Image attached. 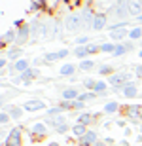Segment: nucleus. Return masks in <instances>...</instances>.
Listing matches in <instances>:
<instances>
[{"label": "nucleus", "mask_w": 142, "mask_h": 146, "mask_svg": "<svg viewBox=\"0 0 142 146\" xmlns=\"http://www.w3.org/2000/svg\"><path fill=\"white\" fill-rule=\"evenodd\" d=\"M74 53H76V57H85V55H89V49L83 48V46H78Z\"/></svg>", "instance_id": "nucleus-16"}, {"label": "nucleus", "mask_w": 142, "mask_h": 146, "mask_svg": "<svg viewBox=\"0 0 142 146\" xmlns=\"http://www.w3.org/2000/svg\"><path fill=\"white\" fill-rule=\"evenodd\" d=\"M95 141H97V133H95V131H87V133L83 135V142H85V144H93Z\"/></svg>", "instance_id": "nucleus-10"}, {"label": "nucleus", "mask_w": 142, "mask_h": 146, "mask_svg": "<svg viewBox=\"0 0 142 146\" xmlns=\"http://www.w3.org/2000/svg\"><path fill=\"white\" fill-rule=\"evenodd\" d=\"M89 42V38L87 36H82V38H78V44H80V46H82V44H87Z\"/></svg>", "instance_id": "nucleus-31"}, {"label": "nucleus", "mask_w": 142, "mask_h": 146, "mask_svg": "<svg viewBox=\"0 0 142 146\" xmlns=\"http://www.w3.org/2000/svg\"><path fill=\"white\" fill-rule=\"evenodd\" d=\"M66 27H68V31H78L82 27V15H68L66 17Z\"/></svg>", "instance_id": "nucleus-2"}, {"label": "nucleus", "mask_w": 142, "mask_h": 146, "mask_svg": "<svg viewBox=\"0 0 142 146\" xmlns=\"http://www.w3.org/2000/svg\"><path fill=\"white\" fill-rule=\"evenodd\" d=\"M23 106H25L27 112H36V110L44 108V101H40V99H32V101H27Z\"/></svg>", "instance_id": "nucleus-3"}, {"label": "nucleus", "mask_w": 142, "mask_h": 146, "mask_svg": "<svg viewBox=\"0 0 142 146\" xmlns=\"http://www.w3.org/2000/svg\"><path fill=\"white\" fill-rule=\"evenodd\" d=\"M95 95L93 93H83V95H80V97H78V101H82V103H85V101H89V99H93Z\"/></svg>", "instance_id": "nucleus-25"}, {"label": "nucleus", "mask_w": 142, "mask_h": 146, "mask_svg": "<svg viewBox=\"0 0 142 146\" xmlns=\"http://www.w3.org/2000/svg\"><path fill=\"white\" fill-rule=\"evenodd\" d=\"M140 57H142V49H140Z\"/></svg>", "instance_id": "nucleus-37"}, {"label": "nucleus", "mask_w": 142, "mask_h": 146, "mask_svg": "<svg viewBox=\"0 0 142 146\" xmlns=\"http://www.w3.org/2000/svg\"><path fill=\"white\" fill-rule=\"evenodd\" d=\"M93 89L95 91H104V89H106V82H95Z\"/></svg>", "instance_id": "nucleus-21"}, {"label": "nucleus", "mask_w": 142, "mask_h": 146, "mask_svg": "<svg viewBox=\"0 0 142 146\" xmlns=\"http://www.w3.org/2000/svg\"><path fill=\"white\" fill-rule=\"evenodd\" d=\"M2 104H4V97H0V106H2Z\"/></svg>", "instance_id": "nucleus-34"}, {"label": "nucleus", "mask_w": 142, "mask_h": 146, "mask_svg": "<svg viewBox=\"0 0 142 146\" xmlns=\"http://www.w3.org/2000/svg\"><path fill=\"white\" fill-rule=\"evenodd\" d=\"M140 46H142V44H140Z\"/></svg>", "instance_id": "nucleus-38"}, {"label": "nucleus", "mask_w": 142, "mask_h": 146, "mask_svg": "<svg viewBox=\"0 0 142 146\" xmlns=\"http://www.w3.org/2000/svg\"><path fill=\"white\" fill-rule=\"evenodd\" d=\"M57 131L65 133V131H68V125H66V123H59V125H57Z\"/></svg>", "instance_id": "nucleus-28"}, {"label": "nucleus", "mask_w": 142, "mask_h": 146, "mask_svg": "<svg viewBox=\"0 0 142 146\" xmlns=\"http://www.w3.org/2000/svg\"><path fill=\"white\" fill-rule=\"evenodd\" d=\"M19 141H21V131H19V129H11L10 139H8V144H10V146H17Z\"/></svg>", "instance_id": "nucleus-6"}, {"label": "nucleus", "mask_w": 142, "mask_h": 146, "mask_svg": "<svg viewBox=\"0 0 142 146\" xmlns=\"http://www.w3.org/2000/svg\"><path fill=\"white\" fill-rule=\"evenodd\" d=\"M137 74H138V78H142V65L137 68Z\"/></svg>", "instance_id": "nucleus-32"}, {"label": "nucleus", "mask_w": 142, "mask_h": 146, "mask_svg": "<svg viewBox=\"0 0 142 146\" xmlns=\"http://www.w3.org/2000/svg\"><path fill=\"white\" fill-rule=\"evenodd\" d=\"M30 131H32V133H40V135H42V133H46V125L44 123H36V125H32V127H30Z\"/></svg>", "instance_id": "nucleus-18"}, {"label": "nucleus", "mask_w": 142, "mask_h": 146, "mask_svg": "<svg viewBox=\"0 0 142 146\" xmlns=\"http://www.w3.org/2000/svg\"><path fill=\"white\" fill-rule=\"evenodd\" d=\"M121 93H123L125 97H135V95H137V87L133 86V84H127L125 87H121Z\"/></svg>", "instance_id": "nucleus-9"}, {"label": "nucleus", "mask_w": 142, "mask_h": 146, "mask_svg": "<svg viewBox=\"0 0 142 146\" xmlns=\"http://www.w3.org/2000/svg\"><path fill=\"white\" fill-rule=\"evenodd\" d=\"M138 23H142V15H138Z\"/></svg>", "instance_id": "nucleus-36"}, {"label": "nucleus", "mask_w": 142, "mask_h": 146, "mask_svg": "<svg viewBox=\"0 0 142 146\" xmlns=\"http://www.w3.org/2000/svg\"><path fill=\"white\" fill-rule=\"evenodd\" d=\"M78 121L82 125H87V123H91L93 121V114H82L80 118H78Z\"/></svg>", "instance_id": "nucleus-14"}, {"label": "nucleus", "mask_w": 142, "mask_h": 146, "mask_svg": "<svg viewBox=\"0 0 142 146\" xmlns=\"http://www.w3.org/2000/svg\"><path fill=\"white\" fill-rule=\"evenodd\" d=\"M118 106H120V104L114 103V101H112V103H106V106H104V112H116V110H118Z\"/></svg>", "instance_id": "nucleus-20"}, {"label": "nucleus", "mask_w": 142, "mask_h": 146, "mask_svg": "<svg viewBox=\"0 0 142 146\" xmlns=\"http://www.w3.org/2000/svg\"><path fill=\"white\" fill-rule=\"evenodd\" d=\"M106 15L104 13H98V15H95V19H93V31H102L104 29V25H106Z\"/></svg>", "instance_id": "nucleus-5"}, {"label": "nucleus", "mask_w": 142, "mask_h": 146, "mask_svg": "<svg viewBox=\"0 0 142 146\" xmlns=\"http://www.w3.org/2000/svg\"><path fill=\"white\" fill-rule=\"evenodd\" d=\"M108 82L116 87H125L127 84H129V74H114Z\"/></svg>", "instance_id": "nucleus-1"}, {"label": "nucleus", "mask_w": 142, "mask_h": 146, "mask_svg": "<svg viewBox=\"0 0 142 146\" xmlns=\"http://www.w3.org/2000/svg\"><path fill=\"white\" fill-rule=\"evenodd\" d=\"M59 59V53L55 51V53H48L46 55V63H53V61H57Z\"/></svg>", "instance_id": "nucleus-22"}, {"label": "nucleus", "mask_w": 142, "mask_h": 146, "mask_svg": "<svg viewBox=\"0 0 142 146\" xmlns=\"http://www.w3.org/2000/svg\"><path fill=\"white\" fill-rule=\"evenodd\" d=\"M36 76H38V70H30V68H28L27 72H23L21 80H23V82H30L32 78H36Z\"/></svg>", "instance_id": "nucleus-11"}, {"label": "nucleus", "mask_w": 142, "mask_h": 146, "mask_svg": "<svg viewBox=\"0 0 142 146\" xmlns=\"http://www.w3.org/2000/svg\"><path fill=\"white\" fill-rule=\"evenodd\" d=\"M127 51V48L123 46V44H120V46H116V51H114V55H123Z\"/></svg>", "instance_id": "nucleus-23"}, {"label": "nucleus", "mask_w": 142, "mask_h": 146, "mask_svg": "<svg viewBox=\"0 0 142 146\" xmlns=\"http://www.w3.org/2000/svg\"><path fill=\"white\" fill-rule=\"evenodd\" d=\"M4 66H6V61H4V59H0V68H4Z\"/></svg>", "instance_id": "nucleus-33"}, {"label": "nucleus", "mask_w": 142, "mask_h": 146, "mask_svg": "<svg viewBox=\"0 0 142 146\" xmlns=\"http://www.w3.org/2000/svg\"><path fill=\"white\" fill-rule=\"evenodd\" d=\"M11 116H13V118H19V116H21V110H19V108H13V110H11Z\"/></svg>", "instance_id": "nucleus-30"}, {"label": "nucleus", "mask_w": 142, "mask_h": 146, "mask_svg": "<svg viewBox=\"0 0 142 146\" xmlns=\"http://www.w3.org/2000/svg\"><path fill=\"white\" fill-rule=\"evenodd\" d=\"M59 112H63V108H51V110H48V116H57Z\"/></svg>", "instance_id": "nucleus-27"}, {"label": "nucleus", "mask_w": 142, "mask_h": 146, "mask_svg": "<svg viewBox=\"0 0 142 146\" xmlns=\"http://www.w3.org/2000/svg\"><path fill=\"white\" fill-rule=\"evenodd\" d=\"M78 97H80V93H78V89H74V87H68V89H65V91H63V99H65L66 103L78 101Z\"/></svg>", "instance_id": "nucleus-4"}, {"label": "nucleus", "mask_w": 142, "mask_h": 146, "mask_svg": "<svg viewBox=\"0 0 142 146\" xmlns=\"http://www.w3.org/2000/svg\"><path fill=\"white\" fill-rule=\"evenodd\" d=\"M74 70H76V66H74V65H63L61 74H63V76H72V74H74Z\"/></svg>", "instance_id": "nucleus-13"}, {"label": "nucleus", "mask_w": 142, "mask_h": 146, "mask_svg": "<svg viewBox=\"0 0 142 146\" xmlns=\"http://www.w3.org/2000/svg\"><path fill=\"white\" fill-rule=\"evenodd\" d=\"M93 66H95V61H82L80 63V68L82 70H91Z\"/></svg>", "instance_id": "nucleus-17"}, {"label": "nucleus", "mask_w": 142, "mask_h": 146, "mask_svg": "<svg viewBox=\"0 0 142 146\" xmlns=\"http://www.w3.org/2000/svg\"><path fill=\"white\" fill-rule=\"evenodd\" d=\"M10 121V114H6V112H0V125H4Z\"/></svg>", "instance_id": "nucleus-24"}, {"label": "nucleus", "mask_w": 142, "mask_h": 146, "mask_svg": "<svg viewBox=\"0 0 142 146\" xmlns=\"http://www.w3.org/2000/svg\"><path fill=\"white\" fill-rule=\"evenodd\" d=\"M59 53V59H65L66 55H68V49H61V51H57Z\"/></svg>", "instance_id": "nucleus-29"}, {"label": "nucleus", "mask_w": 142, "mask_h": 146, "mask_svg": "<svg viewBox=\"0 0 142 146\" xmlns=\"http://www.w3.org/2000/svg\"><path fill=\"white\" fill-rule=\"evenodd\" d=\"M72 133L76 137H82V135H85L87 131H85V125H82V123H76L74 127H72Z\"/></svg>", "instance_id": "nucleus-12"}, {"label": "nucleus", "mask_w": 142, "mask_h": 146, "mask_svg": "<svg viewBox=\"0 0 142 146\" xmlns=\"http://www.w3.org/2000/svg\"><path fill=\"white\" fill-rule=\"evenodd\" d=\"M110 36L114 38V40H123L125 36H129V33H127L125 29H114V31L110 33Z\"/></svg>", "instance_id": "nucleus-7"}, {"label": "nucleus", "mask_w": 142, "mask_h": 146, "mask_svg": "<svg viewBox=\"0 0 142 146\" xmlns=\"http://www.w3.org/2000/svg\"><path fill=\"white\" fill-rule=\"evenodd\" d=\"M100 51H104V53H114L116 51V44H102V46H100Z\"/></svg>", "instance_id": "nucleus-15"}, {"label": "nucleus", "mask_w": 142, "mask_h": 146, "mask_svg": "<svg viewBox=\"0 0 142 146\" xmlns=\"http://www.w3.org/2000/svg\"><path fill=\"white\" fill-rule=\"evenodd\" d=\"M49 146H59V144H57V142H51V144H49Z\"/></svg>", "instance_id": "nucleus-35"}, {"label": "nucleus", "mask_w": 142, "mask_h": 146, "mask_svg": "<svg viewBox=\"0 0 142 146\" xmlns=\"http://www.w3.org/2000/svg\"><path fill=\"white\" fill-rule=\"evenodd\" d=\"M140 36H142L140 29H133V31H129V38H131V40H138Z\"/></svg>", "instance_id": "nucleus-19"}, {"label": "nucleus", "mask_w": 142, "mask_h": 146, "mask_svg": "<svg viewBox=\"0 0 142 146\" xmlns=\"http://www.w3.org/2000/svg\"><path fill=\"white\" fill-rule=\"evenodd\" d=\"M13 68H15V70H19V72H27L28 70V61H25V59L15 61V63H13Z\"/></svg>", "instance_id": "nucleus-8"}, {"label": "nucleus", "mask_w": 142, "mask_h": 146, "mask_svg": "<svg viewBox=\"0 0 142 146\" xmlns=\"http://www.w3.org/2000/svg\"><path fill=\"white\" fill-rule=\"evenodd\" d=\"M28 33H30L28 29H21V31H19V40H21V42H23V40H25V38L28 36Z\"/></svg>", "instance_id": "nucleus-26"}]
</instances>
